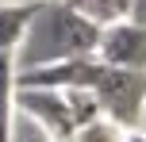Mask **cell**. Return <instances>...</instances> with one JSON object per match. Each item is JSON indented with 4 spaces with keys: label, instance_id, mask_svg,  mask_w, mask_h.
<instances>
[{
    "label": "cell",
    "instance_id": "cell-1",
    "mask_svg": "<svg viewBox=\"0 0 146 142\" xmlns=\"http://www.w3.org/2000/svg\"><path fill=\"white\" fill-rule=\"evenodd\" d=\"M100 38H104V27H96L88 15H81L69 0H42L23 46L15 50L19 73L73 61V58H92L100 50Z\"/></svg>",
    "mask_w": 146,
    "mask_h": 142
},
{
    "label": "cell",
    "instance_id": "cell-2",
    "mask_svg": "<svg viewBox=\"0 0 146 142\" xmlns=\"http://www.w3.org/2000/svg\"><path fill=\"white\" fill-rule=\"evenodd\" d=\"M104 119H111L119 131L135 135L142 131V115H146V73H131V69H111L104 65V77L96 85Z\"/></svg>",
    "mask_w": 146,
    "mask_h": 142
},
{
    "label": "cell",
    "instance_id": "cell-3",
    "mask_svg": "<svg viewBox=\"0 0 146 142\" xmlns=\"http://www.w3.org/2000/svg\"><path fill=\"white\" fill-rule=\"evenodd\" d=\"M19 112L27 115L35 127H42L54 142H73L77 138V123H73V108L66 92L54 89H19Z\"/></svg>",
    "mask_w": 146,
    "mask_h": 142
},
{
    "label": "cell",
    "instance_id": "cell-4",
    "mask_svg": "<svg viewBox=\"0 0 146 142\" xmlns=\"http://www.w3.org/2000/svg\"><path fill=\"white\" fill-rule=\"evenodd\" d=\"M104 77V61L96 58H73L58 61V65H42V69H27L19 73V89H54V92H85L96 89Z\"/></svg>",
    "mask_w": 146,
    "mask_h": 142
},
{
    "label": "cell",
    "instance_id": "cell-5",
    "mask_svg": "<svg viewBox=\"0 0 146 142\" xmlns=\"http://www.w3.org/2000/svg\"><path fill=\"white\" fill-rule=\"evenodd\" d=\"M96 58H100L104 65H111V69L146 73V27H139V23H131V19L104 27Z\"/></svg>",
    "mask_w": 146,
    "mask_h": 142
},
{
    "label": "cell",
    "instance_id": "cell-6",
    "mask_svg": "<svg viewBox=\"0 0 146 142\" xmlns=\"http://www.w3.org/2000/svg\"><path fill=\"white\" fill-rule=\"evenodd\" d=\"M42 0H19V4H0V58L15 54L27 38L31 23H35Z\"/></svg>",
    "mask_w": 146,
    "mask_h": 142
},
{
    "label": "cell",
    "instance_id": "cell-7",
    "mask_svg": "<svg viewBox=\"0 0 146 142\" xmlns=\"http://www.w3.org/2000/svg\"><path fill=\"white\" fill-rule=\"evenodd\" d=\"M15 112H19V61L15 54L0 58V142H12Z\"/></svg>",
    "mask_w": 146,
    "mask_h": 142
},
{
    "label": "cell",
    "instance_id": "cell-8",
    "mask_svg": "<svg viewBox=\"0 0 146 142\" xmlns=\"http://www.w3.org/2000/svg\"><path fill=\"white\" fill-rule=\"evenodd\" d=\"M81 15L96 23V27H111V23H123L131 15V4L135 0H69Z\"/></svg>",
    "mask_w": 146,
    "mask_h": 142
},
{
    "label": "cell",
    "instance_id": "cell-9",
    "mask_svg": "<svg viewBox=\"0 0 146 142\" xmlns=\"http://www.w3.org/2000/svg\"><path fill=\"white\" fill-rule=\"evenodd\" d=\"M73 142H127V131H119L111 119H100V123H92V127L77 131Z\"/></svg>",
    "mask_w": 146,
    "mask_h": 142
},
{
    "label": "cell",
    "instance_id": "cell-10",
    "mask_svg": "<svg viewBox=\"0 0 146 142\" xmlns=\"http://www.w3.org/2000/svg\"><path fill=\"white\" fill-rule=\"evenodd\" d=\"M127 19H131V23H139V27H146V0H135Z\"/></svg>",
    "mask_w": 146,
    "mask_h": 142
},
{
    "label": "cell",
    "instance_id": "cell-11",
    "mask_svg": "<svg viewBox=\"0 0 146 142\" xmlns=\"http://www.w3.org/2000/svg\"><path fill=\"white\" fill-rule=\"evenodd\" d=\"M127 142H146V135H142V131H135V135H127Z\"/></svg>",
    "mask_w": 146,
    "mask_h": 142
},
{
    "label": "cell",
    "instance_id": "cell-12",
    "mask_svg": "<svg viewBox=\"0 0 146 142\" xmlns=\"http://www.w3.org/2000/svg\"><path fill=\"white\" fill-rule=\"evenodd\" d=\"M142 135H146V115H142Z\"/></svg>",
    "mask_w": 146,
    "mask_h": 142
}]
</instances>
